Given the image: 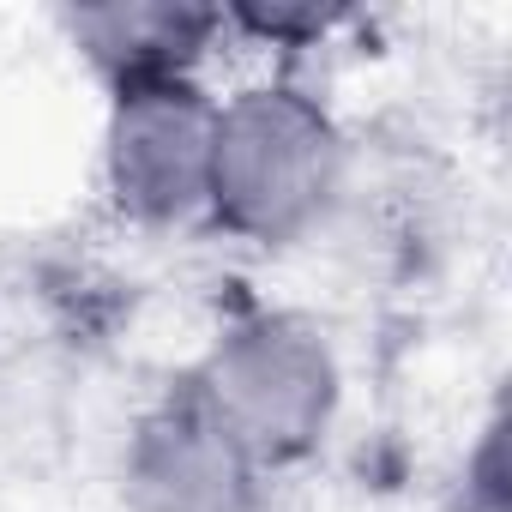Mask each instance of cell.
Masks as SVG:
<instances>
[{"label":"cell","instance_id":"cell-1","mask_svg":"<svg viewBox=\"0 0 512 512\" xmlns=\"http://www.w3.org/2000/svg\"><path fill=\"white\" fill-rule=\"evenodd\" d=\"M350 193V133L338 109L290 79H253L217 97L205 223L241 247H296L332 223Z\"/></svg>","mask_w":512,"mask_h":512},{"label":"cell","instance_id":"cell-2","mask_svg":"<svg viewBox=\"0 0 512 512\" xmlns=\"http://www.w3.org/2000/svg\"><path fill=\"white\" fill-rule=\"evenodd\" d=\"M181 386L253 464L278 476L308 464L338 434L350 374L320 314L260 302L211 332Z\"/></svg>","mask_w":512,"mask_h":512},{"label":"cell","instance_id":"cell-3","mask_svg":"<svg viewBox=\"0 0 512 512\" xmlns=\"http://www.w3.org/2000/svg\"><path fill=\"white\" fill-rule=\"evenodd\" d=\"M217 91L205 73L115 85L97 133V181L121 223L187 229L205 223Z\"/></svg>","mask_w":512,"mask_h":512},{"label":"cell","instance_id":"cell-4","mask_svg":"<svg viewBox=\"0 0 512 512\" xmlns=\"http://www.w3.org/2000/svg\"><path fill=\"white\" fill-rule=\"evenodd\" d=\"M115 482L127 512H266L272 500V470L253 464L187 386L133 416Z\"/></svg>","mask_w":512,"mask_h":512},{"label":"cell","instance_id":"cell-5","mask_svg":"<svg viewBox=\"0 0 512 512\" xmlns=\"http://www.w3.org/2000/svg\"><path fill=\"white\" fill-rule=\"evenodd\" d=\"M73 49L103 73V85L205 73L223 43V7H175V0H103L67 13Z\"/></svg>","mask_w":512,"mask_h":512},{"label":"cell","instance_id":"cell-6","mask_svg":"<svg viewBox=\"0 0 512 512\" xmlns=\"http://www.w3.org/2000/svg\"><path fill=\"white\" fill-rule=\"evenodd\" d=\"M446 512H512V476H506V428L488 422L476 452L464 458V476L446 500Z\"/></svg>","mask_w":512,"mask_h":512}]
</instances>
